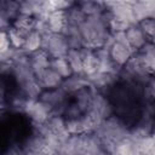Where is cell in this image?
Segmentation results:
<instances>
[{
    "mask_svg": "<svg viewBox=\"0 0 155 155\" xmlns=\"http://www.w3.org/2000/svg\"><path fill=\"white\" fill-rule=\"evenodd\" d=\"M65 58L69 62L74 74L84 75V54H82V48L81 50L70 48Z\"/></svg>",
    "mask_w": 155,
    "mask_h": 155,
    "instance_id": "19",
    "label": "cell"
},
{
    "mask_svg": "<svg viewBox=\"0 0 155 155\" xmlns=\"http://www.w3.org/2000/svg\"><path fill=\"white\" fill-rule=\"evenodd\" d=\"M145 94L148 99H151L155 102V76L151 79L149 85L145 87Z\"/></svg>",
    "mask_w": 155,
    "mask_h": 155,
    "instance_id": "25",
    "label": "cell"
},
{
    "mask_svg": "<svg viewBox=\"0 0 155 155\" xmlns=\"http://www.w3.org/2000/svg\"><path fill=\"white\" fill-rule=\"evenodd\" d=\"M11 48V44L7 36V31L6 30H1V35H0V53H4L6 51H8Z\"/></svg>",
    "mask_w": 155,
    "mask_h": 155,
    "instance_id": "24",
    "label": "cell"
},
{
    "mask_svg": "<svg viewBox=\"0 0 155 155\" xmlns=\"http://www.w3.org/2000/svg\"><path fill=\"white\" fill-rule=\"evenodd\" d=\"M51 58H65L70 47L64 34H48L42 36V47Z\"/></svg>",
    "mask_w": 155,
    "mask_h": 155,
    "instance_id": "2",
    "label": "cell"
},
{
    "mask_svg": "<svg viewBox=\"0 0 155 155\" xmlns=\"http://www.w3.org/2000/svg\"><path fill=\"white\" fill-rule=\"evenodd\" d=\"M126 39H127V42L130 45V47L134 51V52H138L140 51L149 41L145 36V34L143 33V30L140 29V27L138 24H133L131 25L126 31Z\"/></svg>",
    "mask_w": 155,
    "mask_h": 155,
    "instance_id": "7",
    "label": "cell"
},
{
    "mask_svg": "<svg viewBox=\"0 0 155 155\" xmlns=\"http://www.w3.org/2000/svg\"><path fill=\"white\" fill-rule=\"evenodd\" d=\"M2 155H24L21 145H8Z\"/></svg>",
    "mask_w": 155,
    "mask_h": 155,
    "instance_id": "26",
    "label": "cell"
},
{
    "mask_svg": "<svg viewBox=\"0 0 155 155\" xmlns=\"http://www.w3.org/2000/svg\"><path fill=\"white\" fill-rule=\"evenodd\" d=\"M46 19L52 34H63L67 27L65 11H52L46 16Z\"/></svg>",
    "mask_w": 155,
    "mask_h": 155,
    "instance_id": "13",
    "label": "cell"
},
{
    "mask_svg": "<svg viewBox=\"0 0 155 155\" xmlns=\"http://www.w3.org/2000/svg\"><path fill=\"white\" fill-rule=\"evenodd\" d=\"M6 31H7V36H8L11 47L17 48V50H22L23 48V45H24V40H25V35L27 34L22 33L21 30H18V29H16L13 27L8 28Z\"/></svg>",
    "mask_w": 155,
    "mask_h": 155,
    "instance_id": "22",
    "label": "cell"
},
{
    "mask_svg": "<svg viewBox=\"0 0 155 155\" xmlns=\"http://www.w3.org/2000/svg\"><path fill=\"white\" fill-rule=\"evenodd\" d=\"M65 17H67V24L73 27H80L87 18L76 2H74V5L65 11Z\"/></svg>",
    "mask_w": 155,
    "mask_h": 155,
    "instance_id": "21",
    "label": "cell"
},
{
    "mask_svg": "<svg viewBox=\"0 0 155 155\" xmlns=\"http://www.w3.org/2000/svg\"><path fill=\"white\" fill-rule=\"evenodd\" d=\"M80 10L85 13L86 17L92 16H99L107 11V2H99V1H80L76 2Z\"/></svg>",
    "mask_w": 155,
    "mask_h": 155,
    "instance_id": "17",
    "label": "cell"
},
{
    "mask_svg": "<svg viewBox=\"0 0 155 155\" xmlns=\"http://www.w3.org/2000/svg\"><path fill=\"white\" fill-rule=\"evenodd\" d=\"M50 68L54 70L62 79H68L71 75H74L71 67L67 58H51V65Z\"/></svg>",
    "mask_w": 155,
    "mask_h": 155,
    "instance_id": "20",
    "label": "cell"
},
{
    "mask_svg": "<svg viewBox=\"0 0 155 155\" xmlns=\"http://www.w3.org/2000/svg\"><path fill=\"white\" fill-rule=\"evenodd\" d=\"M151 136L155 138V122H154V126H153V131H151Z\"/></svg>",
    "mask_w": 155,
    "mask_h": 155,
    "instance_id": "27",
    "label": "cell"
},
{
    "mask_svg": "<svg viewBox=\"0 0 155 155\" xmlns=\"http://www.w3.org/2000/svg\"><path fill=\"white\" fill-rule=\"evenodd\" d=\"M109 155H114V154H109Z\"/></svg>",
    "mask_w": 155,
    "mask_h": 155,
    "instance_id": "28",
    "label": "cell"
},
{
    "mask_svg": "<svg viewBox=\"0 0 155 155\" xmlns=\"http://www.w3.org/2000/svg\"><path fill=\"white\" fill-rule=\"evenodd\" d=\"M93 133L102 140L108 154L115 151V147L122 139L130 136V128L117 116H111L103 120L93 131Z\"/></svg>",
    "mask_w": 155,
    "mask_h": 155,
    "instance_id": "1",
    "label": "cell"
},
{
    "mask_svg": "<svg viewBox=\"0 0 155 155\" xmlns=\"http://www.w3.org/2000/svg\"><path fill=\"white\" fill-rule=\"evenodd\" d=\"M149 42L155 44V18H147L138 23Z\"/></svg>",
    "mask_w": 155,
    "mask_h": 155,
    "instance_id": "23",
    "label": "cell"
},
{
    "mask_svg": "<svg viewBox=\"0 0 155 155\" xmlns=\"http://www.w3.org/2000/svg\"><path fill=\"white\" fill-rule=\"evenodd\" d=\"M98 62H99V71L98 73H120L121 69H119L115 63L111 61L109 50L107 47H101L94 50Z\"/></svg>",
    "mask_w": 155,
    "mask_h": 155,
    "instance_id": "15",
    "label": "cell"
},
{
    "mask_svg": "<svg viewBox=\"0 0 155 155\" xmlns=\"http://www.w3.org/2000/svg\"><path fill=\"white\" fill-rule=\"evenodd\" d=\"M36 80L39 81L42 90H54V88H59L62 86L64 79H62L54 70L48 68L39 78H36Z\"/></svg>",
    "mask_w": 155,
    "mask_h": 155,
    "instance_id": "14",
    "label": "cell"
},
{
    "mask_svg": "<svg viewBox=\"0 0 155 155\" xmlns=\"http://www.w3.org/2000/svg\"><path fill=\"white\" fill-rule=\"evenodd\" d=\"M134 21L138 24L139 22L147 18H154L155 15V1H136L132 2Z\"/></svg>",
    "mask_w": 155,
    "mask_h": 155,
    "instance_id": "10",
    "label": "cell"
},
{
    "mask_svg": "<svg viewBox=\"0 0 155 155\" xmlns=\"http://www.w3.org/2000/svg\"><path fill=\"white\" fill-rule=\"evenodd\" d=\"M50 65H51V57L44 50H40L30 54V67L35 78H39L44 71H46L50 68Z\"/></svg>",
    "mask_w": 155,
    "mask_h": 155,
    "instance_id": "9",
    "label": "cell"
},
{
    "mask_svg": "<svg viewBox=\"0 0 155 155\" xmlns=\"http://www.w3.org/2000/svg\"><path fill=\"white\" fill-rule=\"evenodd\" d=\"M42 47V35H40L36 30H31L25 35L23 51L28 54H33L38 51H40Z\"/></svg>",
    "mask_w": 155,
    "mask_h": 155,
    "instance_id": "16",
    "label": "cell"
},
{
    "mask_svg": "<svg viewBox=\"0 0 155 155\" xmlns=\"http://www.w3.org/2000/svg\"><path fill=\"white\" fill-rule=\"evenodd\" d=\"M109 50V54L111 61L115 63V65L121 69L124 68L133 57L134 51L130 47V45L127 44H120L116 41H113V44L108 47Z\"/></svg>",
    "mask_w": 155,
    "mask_h": 155,
    "instance_id": "5",
    "label": "cell"
},
{
    "mask_svg": "<svg viewBox=\"0 0 155 155\" xmlns=\"http://www.w3.org/2000/svg\"><path fill=\"white\" fill-rule=\"evenodd\" d=\"M63 34L67 38L70 48L81 50V48L85 47L84 46V40H82V36H81V33H80L79 27H73V25H68L67 24Z\"/></svg>",
    "mask_w": 155,
    "mask_h": 155,
    "instance_id": "18",
    "label": "cell"
},
{
    "mask_svg": "<svg viewBox=\"0 0 155 155\" xmlns=\"http://www.w3.org/2000/svg\"><path fill=\"white\" fill-rule=\"evenodd\" d=\"M107 6L113 16L114 19L125 22L127 24H137L134 21V16H133V7H132V2H122V1H117V2H107Z\"/></svg>",
    "mask_w": 155,
    "mask_h": 155,
    "instance_id": "6",
    "label": "cell"
},
{
    "mask_svg": "<svg viewBox=\"0 0 155 155\" xmlns=\"http://www.w3.org/2000/svg\"><path fill=\"white\" fill-rule=\"evenodd\" d=\"M45 126L50 132L58 136L62 140H65L70 136L67 128V120L62 115H51L50 119L45 122Z\"/></svg>",
    "mask_w": 155,
    "mask_h": 155,
    "instance_id": "8",
    "label": "cell"
},
{
    "mask_svg": "<svg viewBox=\"0 0 155 155\" xmlns=\"http://www.w3.org/2000/svg\"><path fill=\"white\" fill-rule=\"evenodd\" d=\"M86 86H90V81H88V78L85 76V75H71L70 78L68 79H64L63 80V84L61 86V88L68 93V94H73L78 91H80L81 88L86 87Z\"/></svg>",
    "mask_w": 155,
    "mask_h": 155,
    "instance_id": "11",
    "label": "cell"
},
{
    "mask_svg": "<svg viewBox=\"0 0 155 155\" xmlns=\"http://www.w3.org/2000/svg\"><path fill=\"white\" fill-rule=\"evenodd\" d=\"M90 111L92 114H94L102 121L115 115L113 103L110 102V99L105 94H103L101 92L94 93V96L92 98V104H91Z\"/></svg>",
    "mask_w": 155,
    "mask_h": 155,
    "instance_id": "4",
    "label": "cell"
},
{
    "mask_svg": "<svg viewBox=\"0 0 155 155\" xmlns=\"http://www.w3.org/2000/svg\"><path fill=\"white\" fill-rule=\"evenodd\" d=\"M82 54H84V75L91 78L99 71V62L96 51L84 47Z\"/></svg>",
    "mask_w": 155,
    "mask_h": 155,
    "instance_id": "12",
    "label": "cell"
},
{
    "mask_svg": "<svg viewBox=\"0 0 155 155\" xmlns=\"http://www.w3.org/2000/svg\"><path fill=\"white\" fill-rule=\"evenodd\" d=\"M22 113L34 125L45 124L50 119V116L52 115L51 109L40 99H27Z\"/></svg>",
    "mask_w": 155,
    "mask_h": 155,
    "instance_id": "3",
    "label": "cell"
}]
</instances>
